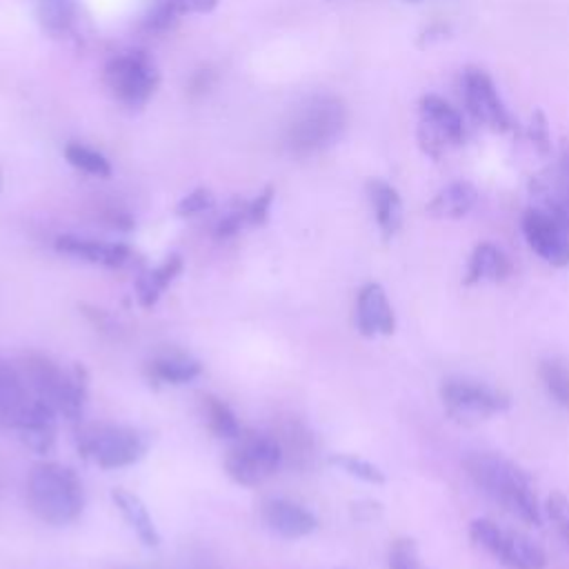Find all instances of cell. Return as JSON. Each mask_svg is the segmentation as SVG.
I'll return each mask as SVG.
<instances>
[{
    "mask_svg": "<svg viewBox=\"0 0 569 569\" xmlns=\"http://www.w3.org/2000/svg\"><path fill=\"white\" fill-rule=\"evenodd\" d=\"M471 482L513 518L540 527L545 511L529 473L496 451H476L465 458Z\"/></svg>",
    "mask_w": 569,
    "mask_h": 569,
    "instance_id": "obj_1",
    "label": "cell"
},
{
    "mask_svg": "<svg viewBox=\"0 0 569 569\" xmlns=\"http://www.w3.org/2000/svg\"><path fill=\"white\" fill-rule=\"evenodd\" d=\"M347 129V107L333 93L305 98L291 113L282 147L293 158H309L333 147Z\"/></svg>",
    "mask_w": 569,
    "mask_h": 569,
    "instance_id": "obj_2",
    "label": "cell"
},
{
    "mask_svg": "<svg viewBox=\"0 0 569 569\" xmlns=\"http://www.w3.org/2000/svg\"><path fill=\"white\" fill-rule=\"evenodd\" d=\"M27 505L38 520L64 527L82 513L84 489L71 467L40 462L27 476Z\"/></svg>",
    "mask_w": 569,
    "mask_h": 569,
    "instance_id": "obj_3",
    "label": "cell"
},
{
    "mask_svg": "<svg viewBox=\"0 0 569 569\" xmlns=\"http://www.w3.org/2000/svg\"><path fill=\"white\" fill-rule=\"evenodd\" d=\"M20 371L36 398L51 405L67 420L80 422L89 389V373L82 365H73V369L64 373L51 358L27 353L22 356Z\"/></svg>",
    "mask_w": 569,
    "mask_h": 569,
    "instance_id": "obj_4",
    "label": "cell"
},
{
    "mask_svg": "<svg viewBox=\"0 0 569 569\" xmlns=\"http://www.w3.org/2000/svg\"><path fill=\"white\" fill-rule=\"evenodd\" d=\"M76 445L78 451L93 460L102 469H120L136 465L149 447L147 436L127 425H82L76 429Z\"/></svg>",
    "mask_w": 569,
    "mask_h": 569,
    "instance_id": "obj_5",
    "label": "cell"
},
{
    "mask_svg": "<svg viewBox=\"0 0 569 569\" xmlns=\"http://www.w3.org/2000/svg\"><path fill=\"white\" fill-rule=\"evenodd\" d=\"M469 538L487 556L507 569H545V549L527 533L500 525L493 518H473L469 522Z\"/></svg>",
    "mask_w": 569,
    "mask_h": 569,
    "instance_id": "obj_6",
    "label": "cell"
},
{
    "mask_svg": "<svg viewBox=\"0 0 569 569\" xmlns=\"http://www.w3.org/2000/svg\"><path fill=\"white\" fill-rule=\"evenodd\" d=\"M104 84L127 109H142L160 84V71L147 51L129 49L107 60Z\"/></svg>",
    "mask_w": 569,
    "mask_h": 569,
    "instance_id": "obj_7",
    "label": "cell"
},
{
    "mask_svg": "<svg viewBox=\"0 0 569 569\" xmlns=\"http://www.w3.org/2000/svg\"><path fill=\"white\" fill-rule=\"evenodd\" d=\"M282 458L284 451L276 436L240 431L224 456V471L242 487H258L278 471Z\"/></svg>",
    "mask_w": 569,
    "mask_h": 569,
    "instance_id": "obj_8",
    "label": "cell"
},
{
    "mask_svg": "<svg viewBox=\"0 0 569 569\" xmlns=\"http://www.w3.org/2000/svg\"><path fill=\"white\" fill-rule=\"evenodd\" d=\"M416 136L422 153L440 160L469 140V124L451 102L436 93H425L418 100Z\"/></svg>",
    "mask_w": 569,
    "mask_h": 569,
    "instance_id": "obj_9",
    "label": "cell"
},
{
    "mask_svg": "<svg viewBox=\"0 0 569 569\" xmlns=\"http://www.w3.org/2000/svg\"><path fill=\"white\" fill-rule=\"evenodd\" d=\"M460 96L469 118L496 133H509L518 127L513 113L502 100L493 78L480 67H465L460 73Z\"/></svg>",
    "mask_w": 569,
    "mask_h": 569,
    "instance_id": "obj_10",
    "label": "cell"
},
{
    "mask_svg": "<svg viewBox=\"0 0 569 569\" xmlns=\"http://www.w3.org/2000/svg\"><path fill=\"white\" fill-rule=\"evenodd\" d=\"M440 400L451 416L465 420L498 416L511 407L507 391L469 376H451L442 380Z\"/></svg>",
    "mask_w": 569,
    "mask_h": 569,
    "instance_id": "obj_11",
    "label": "cell"
},
{
    "mask_svg": "<svg viewBox=\"0 0 569 569\" xmlns=\"http://www.w3.org/2000/svg\"><path fill=\"white\" fill-rule=\"evenodd\" d=\"M520 229L525 242L540 260L551 267H569V229H565L558 220L529 204L522 211Z\"/></svg>",
    "mask_w": 569,
    "mask_h": 569,
    "instance_id": "obj_12",
    "label": "cell"
},
{
    "mask_svg": "<svg viewBox=\"0 0 569 569\" xmlns=\"http://www.w3.org/2000/svg\"><path fill=\"white\" fill-rule=\"evenodd\" d=\"M33 402L36 396L22 378L20 367L0 358V427L18 429L27 420Z\"/></svg>",
    "mask_w": 569,
    "mask_h": 569,
    "instance_id": "obj_13",
    "label": "cell"
},
{
    "mask_svg": "<svg viewBox=\"0 0 569 569\" xmlns=\"http://www.w3.org/2000/svg\"><path fill=\"white\" fill-rule=\"evenodd\" d=\"M356 327L365 338L393 333L396 313L378 282H367L360 287L356 298Z\"/></svg>",
    "mask_w": 569,
    "mask_h": 569,
    "instance_id": "obj_14",
    "label": "cell"
},
{
    "mask_svg": "<svg viewBox=\"0 0 569 569\" xmlns=\"http://www.w3.org/2000/svg\"><path fill=\"white\" fill-rule=\"evenodd\" d=\"M260 518L267 529L289 540L305 538L318 527V520L309 509L287 498H264L260 502Z\"/></svg>",
    "mask_w": 569,
    "mask_h": 569,
    "instance_id": "obj_15",
    "label": "cell"
},
{
    "mask_svg": "<svg viewBox=\"0 0 569 569\" xmlns=\"http://www.w3.org/2000/svg\"><path fill=\"white\" fill-rule=\"evenodd\" d=\"M56 251L91 262V264H102L109 269L124 267L131 260V249L124 242H100L91 238H80L71 233H62L56 238Z\"/></svg>",
    "mask_w": 569,
    "mask_h": 569,
    "instance_id": "obj_16",
    "label": "cell"
},
{
    "mask_svg": "<svg viewBox=\"0 0 569 569\" xmlns=\"http://www.w3.org/2000/svg\"><path fill=\"white\" fill-rule=\"evenodd\" d=\"M531 207H538L553 220H558L565 229H569V180L558 171V167L549 173H540L529 182Z\"/></svg>",
    "mask_w": 569,
    "mask_h": 569,
    "instance_id": "obj_17",
    "label": "cell"
},
{
    "mask_svg": "<svg viewBox=\"0 0 569 569\" xmlns=\"http://www.w3.org/2000/svg\"><path fill=\"white\" fill-rule=\"evenodd\" d=\"M367 198H369L380 236L385 240H391L400 231L402 218H405L402 198L398 189L382 178H371L367 182Z\"/></svg>",
    "mask_w": 569,
    "mask_h": 569,
    "instance_id": "obj_18",
    "label": "cell"
},
{
    "mask_svg": "<svg viewBox=\"0 0 569 569\" xmlns=\"http://www.w3.org/2000/svg\"><path fill=\"white\" fill-rule=\"evenodd\" d=\"M509 256L493 242H478L467 260L465 284H482V282H502L511 276Z\"/></svg>",
    "mask_w": 569,
    "mask_h": 569,
    "instance_id": "obj_19",
    "label": "cell"
},
{
    "mask_svg": "<svg viewBox=\"0 0 569 569\" xmlns=\"http://www.w3.org/2000/svg\"><path fill=\"white\" fill-rule=\"evenodd\" d=\"M478 202V189L469 180H453L440 187L427 202V213L436 220L465 218Z\"/></svg>",
    "mask_w": 569,
    "mask_h": 569,
    "instance_id": "obj_20",
    "label": "cell"
},
{
    "mask_svg": "<svg viewBox=\"0 0 569 569\" xmlns=\"http://www.w3.org/2000/svg\"><path fill=\"white\" fill-rule=\"evenodd\" d=\"M182 267H184L182 256L180 253H169L158 267L140 271L133 280L138 305L142 309H151L160 300L162 291L180 276Z\"/></svg>",
    "mask_w": 569,
    "mask_h": 569,
    "instance_id": "obj_21",
    "label": "cell"
},
{
    "mask_svg": "<svg viewBox=\"0 0 569 569\" xmlns=\"http://www.w3.org/2000/svg\"><path fill=\"white\" fill-rule=\"evenodd\" d=\"M56 416L58 411L51 405L36 398L27 420L16 429L20 440L36 453H51L56 445Z\"/></svg>",
    "mask_w": 569,
    "mask_h": 569,
    "instance_id": "obj_22",
    "label": "cell"
},
{
    "mask_svg": "<svg viewBox=\"0 0 569 569\" xmlns=\"http://www.w3.org/2000/svg\"><path fill=\"white\" fill-rule=\"evenodd\" d=\"M147 378L156 385H184L200 376L202 365L182 353V351H167L147 362Z\"/></svg>",
    "mask_w": 569,
    "mask_h": 569,
    "instance_id": "obj_23",
    "label": "cell"
},
{
    "mask_svg": "<svg viewBox=\"0 0 569 569\" xmlns=\"http://www.w3.org/2000/svg\"><path fill=\"white\" fill-rule=\"evenodd\" d=\"M111 500H113V505L118 507V511L122 513V518L136 531V536L140 538V542L144 547H158L160 545V533H158L144 502L136 493H131L127 489H113Z\"/></svg>",
    "mask_w": 569,
    "mask_h": 569,
    "instance_id": "obj_24",
    "label": "cell"
},
{
    "mask_svg": "<svg viewBox=\"0 0 569 569\" xmlns=\"http://www.w3.org/2000/svg\"><path fill=\"white\" fill-rule=\"evenodd\" d=\"M38 24L44 33L62 38L76 22V0H33Z\"/></svg>",
    "mask_w": 569,
    "mask_h": 569,
    "instance_id": "obj_25",
    "label": "cell"
},
{
    "mask_svg": "<svg viewBox=\"0 0 569 569\" xmlns=\"http://www.w3.org/2000/svg\"><path fill=\"white\" fill-rule=\"evenodd\" d=\"M200 411H202V418L207 422V429L216 436V438H227V440H233L242 429L238 425V418L236 413L231 411V407L211 396V393H204L200 396Z\"/></svg>",
    "mask_w": 569,
    "mask_h": 569,
    "instance_id": "obj_26",
    "label": "cell"
},
{
    "mask_svg": "<svg viewBox=\"0 0 569 569\" xmlns=\"http://www.w3.org/2000/svg\"><path fill=\"white\" fill-rule=\"evenodd\" d=\"M64 160L73 169H78V171H82L87 176H96V178L111 176L109 158L104 153H100L98 149L84 144V142H76V140L67 142L64 144Z\"/></svg>",
    "mask_w": 569,
    "mask_h": 569,
    "instance_id": "obj_27",
    "label": "cell"
},
{
    "mask_svg": "<svg viewBox=\"0 0 569 569\" xmlns=\"http://www.w3.org/2000/svg\"><path fill=\"white\" fill-rule=\"evenodd\" d=\"M540 380L556 405L569 409V367L560 358H545L540 362Z\"/></svg>",
    "mask_w": 569,
    "mask_h": 569,
    "instance_id": "obj_28",
    "label": "cell"
},
{
    "mask_svg": "<svg viewBox=\"0 0 569 569\" xmlns=\"http://www.w3.org/2000/svg\"><path fill=\"white\" fill-rule=\"evenodd\" d=\"M329 465H333L340 471L349 473L351 478H358L369 485H382L387 480L385 471L378 465H373L360 456H353V453H331Z\"/></svg>",
    "mask_w": 569,
    "mask_h": 569,
    "instance_id": "obj_29",
    "label": "cell"
},
{
    "mask_svg": "<svg viewBox=\"0 0 569 569\" xmlns=\"http://www.w3.org/2000/svg\"><path fill=\"white\" fill-rule=\"evenodd\" d=\"M542 511L549 518V522L553 525V529L560 536V540L565 542V547L569 549V498L562 493H551V496H547Z\"/></svg>",
    "mask_w": 569,
    "mask_h": 569,
    "instance_id": "obj_30",
    "label": "cell"
},
{
    "mask_svg": "<svg viewBox=\"0 0 569 569\" xmlns=\"http://www.w3.org/2000/svg\"><path fill=\"white\" fill-rule=\"evenodd\" d=\"M389 569H429L422 565L418 547L409 538H400L389 549Z\"/></svg>",
    "mask_w": 569,
    "mask_h": 569,
    "instance_id": "obj_31",
    "label": "cell"
},
{
    "mask_svg": "<svg viewBox=\"0 0 569 569\" xmlns=\"http://www.w3.org/2000/svg\"><path fill=\"white\" fill-rule=\"evenodd\" d=\"M213 207V193L207 187H196L187 196H182L176 204V216L180 218H191L198 213H204Z\"/></svg>",
    "mask_w": 569,
    "mask_h": 569,
    "instance_id": "obj_32",
    "label": "cell"
},
{
    "mask_svg": "<svg viewBox=\"0 0 569 569\" xmlns=\"http://www.w3.org/2000/svg\"><path fill=\"white\" fill-rule=\"evenodd\" d=\"M247 202H240L236 207H231L227 213H222L213 227V236L224 240V238H233L236 233H240L247 227Z\"/></svg>",
    "mask_w": 569,
    "mask_h": 569,
    "instance_id": "obj_33",
    "label": "cell"
},
{
    "mask_svg": "<svg viewBox=\"0 0 569 569\" xmlns=\"http://www.w3.org/2000/svg\"><path fill=\"white\" fill-rule=\"evenodd\" d=\"M180 18L173 13V9L167 4V0H158L149 11L147 16L142 18V27L144 31L149 33H164L169 31Z\"/></svg>",
    "mask_w": 569,
    "mask_h": 569,
    "instance_id": "obj_34",
    "label": "cell"
},
{
    "mask_svg": "<svg viewBox=\"0 0 569 569\" xmlns=\"http://www.w3.org/2000/svg\"><path fill=\"white\" fill-rule=\"evenodd\" d=\"M525 133L529 138V142L540 151L547 153L551 149V136H549V127H547V118L540 109H536L529 118V122L525 124Z\"/></svg>",
    "mask_w": 569,
    "mask_h": 569,
    "instance_id": "obj_35",
    "label": "cell"
},
{
    "mask_svg": "<svg viewBox=\"0 0 569 569\" xmlns=\"http://www.w3.org/2000/svg\"><path fill=\"white\" fill-rule=\"evenodd\" d=\"M273 202V189L264 187L256 198L247 202V222L249 227H262L269 218V209Z\"/></svg>",
    "mask_w": 569,
    "mask_h": 569,
    "instance_id": "obj_36",
    "label": "cell"
},
{
    "mask_svg": "<svg viewBox=\"0 0 569 569\" xmlns=\"http://www.w3.org/2000/svg\"><path fill=\"white\" fill-rule=\"evenodd\" d=\"M216 78H218V76H216V71H213L209 64L193 69L191 76H189V80H187V93H189L191 98H202V96H207V93L213 89Z\"/></svg>",
    "mask_w": 569,
    "mask_h": 569,
    "instance_id": "obj_37",
    "label": "cell"
},
{
    "mask_svg": "<svg viewBox=\"0 0 569 569\" xmlns=\"http://www.w3.org/2000/svg\"><path fill=\"white\" fill-rule=\"evenodd\" d=\"M220 0H167L178 18L193 16V13H211Z\"/></svg>",
    "mask_w": 569,
    "mask_h": 569,
    "instance_id": "obj_38",
    "label": "cell"
},
{
    "mask_svg": "<svg viewBox=\"0 0 569 569\" xmlns=\"http://www.w3.org/2000/svg\"><path fill=\"white\" fill-rule=\"evenodd\" d=\"M558 171L569 180V147L562 151L560 156V162H558Z\"/></svg>",
    "mask_w": 569,
    "mask_h": 569,
    "instance_id": "obj_39",
    "label": "cell"
},
{
    "mask_svg": "<svg viewBox=\"0 0 569 569\" xmlns=\"http://www.w3.org/2000/svg\"><path fill=\"white\" fill-rule=\"evenodd\" d=\"M0 189H2V171H0Z\"/></svg>",
    "mask_w": 569,
    "mask_h": 569,
    "instance_id": "obj_40",
    "label": "cell"
}]
</instances>
